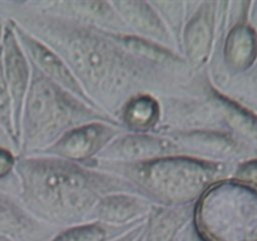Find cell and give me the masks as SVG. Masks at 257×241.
<instances>
[{"mask_svg":"<svg viewBox=\"0 0 257 241\" xmlns=\"http://www.w3.org/2000/svg\"><path fill=\"white\" fill-rule=\"evenodd\" d=\"M0 18L14 23L57 53L89 99L118 120L123 105L140 94L176 97L193 92L191 68H168L138 58L105 30L39 12L27 2H0Z\"/></svg>","mask_w":257,"mask_h":241,"instance_id":"cell-1","label":"cell"},{"mask_svg":"<svg viewBox=\"0 0 257 241\" xmlns=\"http://www.w3.org/2000/svg\"><path fill=\"white\" fill-rule=\"evenodd\" d=\"M15 173L23 206L57 230L92 222L93 210L104 196L141 195L119 176L52 156H18Z\"/></svg>","mask_w":257,"mask_h":241,"instance_id":"cell-2","label":"cell"},{"mask_svg":"<svg viewBox=\"0 0 257 241\" xmlns=\"http://www.w3.org/2000/svg\"><path fill=\"white\" fill-rule=\"evenodd\" d=\"M94 168L130 181L141 195L160 206L193 205L230 172L226 162L170 156L138 163L94 162Z\"/></svg>","mask_w":257,"mask_h":241,"instance_id":"cell-3","label":"cell"},{"mask_svg":"<svg viewBox=\"0 0 257 241\" xmlns=\"http://www.w3.org/2000/svg\"><path fill=\"white\" fill-rule=\"evenodd\" d=\"M20 120L19 156H37L75 127L90 122L122 126L119 120L83 102L35 67Z\"/></svg>","mask_w":257,"mask_h":241,"instance_id":"cell-4","label":"cell"},{"mask_svg":"<svg viewBox=\"0 0 257 241\" xmlns=\"http://www.w3.org/2000/svg\"><path fill=\"white\" fill-rule=\"evenodd\" d=\"M193 223L206 241H257V188L216 183L196 203Z\"/></svg>","mask_w":257,"mask_h":241,"instance_id":"cell-5","label":"cell"},{"mask_svg":"<svg viewBox=\"0 0 257 241\" xmlns=\"http://www.w3.org/2000/svg\"><path fill=\"white\" fill-rule=\"evenodd\" d=\"M120 133H123L122 126L108 122L85 123L68 131L39 155L93 167L98 155Z\"/></svg>","mask_w":257,"mask_h":241,"instance_id":"cell-6","label":"cell"},{"mask_svg":"<svg viewBox=\"0 0 257 241\" xmlns=\"http://www.w3.org/2000/svg\"><path fill=\"white\" fill-rule=\"evenodd\" d=\"M170 156L182 155L180 147L166 136L130 132L117 136L98 155L94 162L138 163Z\"/></svg>","mask_w":257,"mask_h":241,"instance_id":"cell-7","label":"cell"},{"mask_svg":"<svg viewBox=\"0 0 257 241\" xmlns=\"http://www.w3.org/2000/svg\"><path fill=\"white\" fill-rule=\"evenodd\" d=\"M217 2H200L187 15L181 35V53L193 72L207 64L217 27Z\"/></svg>","mask_w":257,"mask_h":241,"instance_id":"cell-8","label":"cell"},{"mask_svg":"<svg viewBox=\"0 0 257 241\" xmlns=\"http://www.w3.org/2000/svg\"><path fill=\"white\" fill-rule=\"evenodd\" d=\"M2 58L5 80L12 98L15 138H17L18 147H20V120H22L24 100L30 84L32 67L22 45L19 44L13 24L8 20L4 24Z\"/></svg>","mask_w":257,"mask_h":241,"instance_id":"cell-9","label":"cell"},{"mask_svg":"<svg viewBox=\"0 0 257 241\" xmlns=\"http://www.w3.org/2000/svg\"><path fill=\"white\" fill-rule=\"evenodd\" d=\"M8 22H9V20H8ZM12 24L13 28H14L15 34H17L18 40H19V44L22 45L28 60H29V63L33 67L37 68V69L39 70L43 75H45L48 79L57 83L58 85L64 88L65 90L70 92L72 94H74L75 97L82 99L83 102L88 103V104L92 105V107L99 109V108L89 99V97H88L87 93L84 92L82 85L79 84L77 78L74 77V74L70 72V69L68 68V65L65 64L64 60H63L57 53L53 52V50L50 49L49 47H47L44 43H42L39 39H37L35 37L30 35L29 33L23 30L22 28L15 25L14 23H12Z\"/></svg>","mask_w":257,"mask_h":241,"instance_id":"cell-10","label":"cell"},{"mask_svg":"<svg viewBox=\"0 0 257 241\" xmlns=\"http://www.w3.org/2000/svg\"><path fill=\"white\" fill-rule=\"evenodd\" d=\"M180 147L181 155L225 162L241 153V143L228 132L216 130L171 131L162 133Z\"/></svg>","mask_w":257,"mask_h":241,"instance_id":"cell-11","label":"cell"},{"mask_svg":"<svg viewBox=\"0 0 257 241\" xmlns=\"http://www.w3.org/2000/svg\"><path fill=\"white\" fill-rule=\"evenodd\" d=\"M59 230L35 218L20 200L0 192V233L14 241H49Z\"/></svg>","mask_w":257,"mask_h":241,"instance_id":"cell-12","label":"cell"},{"mask_svg":"<svg viewBox=\"0 0 257 241\" xmlns=\"http://www.w3.org/2000/svg\"><path fill=\"white\" fill-rule=\"evenodd\" d=\"M110 4L123 20L130 34L152 40L177 52L170 30L167 29L160 14L156 12L150 2L118 0V2H110Z\"/></svg>","mask_w":257,"mask_h":241,"instance_id":"cell-13","label":"cell"},{"mask_svg":"<svg viewBox=\"0 0 257 241\" xmlns=\"http://www.w3.org/2000/svg\"><path fill=\"white\" fill-rule=\"evenodd\" d=\"M156 203L135 193H110L99 200L92 212V221L110 226H128L147 218Z\"/></svg>","mask_w":257,"mask_h":241,"instance_id":"cell-14","label":"cell"},{"mask_svg":"<svg viewBox=\"0 0 257 241\" xmlns=\"http://www.w3.org/2000/svg\"><path fill=\"white\" fill-rule=\"evenodd\" d=\"M196 203L186 206L156 205L147 216L142 241H177L195 218Z\"/></svg>","mask_w":257,"mask_h":241,"instance_id":"cell-15","label":"cell"},{"mask_svg":"<svg viewBox=\"0 0 257 241\" xmlns=\"http://www.w3.org/2000/svg\"><path fill=\"white\" fill-rule=\"evenodd\" d=\"M257 58V34L255 28L238 22L228 30L223 43V62L233 73L247 70Z\"/></svg>","mask_w":257,"mask_h":241,"instance_id":"cell-16","label":"cell"},{"mask_svg":"<svg viewBox=\"0 0 257 241\" xmlns=\"http://www.w3.org/2000/svg\"><path fill=\"white\" fill-rule=\"evenodd\" d=\"M210 93L217 107L222 128L226 127L235 135L245 138L247 142L257 146V117L217 88L210 84Z\"/></svg>","mask_w":257,"mask_h":241,"instance_id":"cell-17","label":"cell"},{"mask_svg":"<svg viewBox=\"0 0 257 241\" xmlns=\"http://www.w3.org/2000/svg\"><path fill=\"white\" fill-rule=\"evenodd\" d=\"M123 128L132 133H155L161 123V103L151 94L131 98L118 114Z\"/></svg>","mask_w":257,"mask_h":241,"instance_id":"cell-18","label":"cell"},{"mask_svg":"<svg viewBox=\"0 0 257 241\" xmlns=\"http://www.w3.org/2000/svg\"><path fill=\"white\" fill-rule=\"evenodd\" d=\"M145 221L128 226H110L98 221H92L59 230L49 241H110L124 235Z\"/></svg>","mask_w":257,"mask_h":241,"instance_id":"cell-19","label":"cell"},{"mask_svg":"<svg viewBox=\"0 0 257 241\" xmlns=\"http://www.w3.org/2000/svg\"><path fill=\"white\" fill-rule=\"evenodd\" d=\"M0 127L8 133L17 147V152H19L17 138L14 132V120H13V104L10 98L9 88H8L7 80L4 75V68H3L2 49H0Z\"/></svg>","mask_w":257,"mask_h":241,"instance_id":"cell-20","label":"cell"},{"mask_svg":"<svg viewBox=\"0 0 257 241\" xmlns=\"http://www.w3.org/2000/svg\"><path fill=\"white\" fill-rule=\"evenodd\" d=\"M235 178L238 182L246 183L257 188V160L247 161L238 166L235 173Z\"/></svg>","mask_w":257,"mask_h":241,"instance_id":"cell-21","label":"cell"},{"mask_svg":"<svg viewBox=\"0 0 257 241\" xmlns=\"http://www.w3.org/2000/svg\"><path fill=\"white\" fill-rule=\"evenodd\" d=\"M177 241H206L205 238L201 236V233L198 232V230L196 228L195 223L192 222L190 225H187L185 227V230L181 232V235L178 236Z\"/></svg>","mask_w":257,"mask_h":241,"instance_id":"cell-22","label":"cell"},{"mask_svg":"<svg viewBox=\"0 0 257 241\" xmlns=\"http://www.w3.org/2000/svg\"><path fill=\"white\" fill-rule=\"evenodd\" d=\"M147 220V218H146ZM145 225H146V221L141 225H138L137 227L132 228L131 231L125 232L124 235L119 236V237L114 238V240H110V241H137L138 237L143 233V230H145Z\"/></svg>","mask_w":257,"mask_h":241,"instance_id":"cell-23","label":"cell"},{"mask_svg":"<svg viewBox=\"0 0 257 241\" xmlns=\"http://www.w3.org/2000/svg\"><path fill=\"white\" fill-rule=\"evenodd\" d=\"M0 147L9 148L13 152H17V147H15L14 142H13L12 138L8 136V133L2 127H0Z\"/></svg>","mask_w":257,"mask_h":241,"instance_id":"cell-24","label":"cell"},{"mask_svg":"<svg viewBox=\"0 0 257 241\" xmlns=\"http://www.w3.org/2000/svg\"><path fill=\"white\" fill-rule=\"evenodd\" d=\"M251 90L257 95V73L251 77Z\"/></svg>","mask_w":257,"mask_h":241,"instance_id":"cell-25","label":"cell"},{"mask_svg":"<svg viewBox=\"0 0 257 241\" xmlns=\"http://www.w3.org/2000/svg\"><path fill=\"white\" fill-rule=\"evenodd\" d=\"M4 24L5 22L0 18V49H2V42H3V34H4Z\"/></svg>","mask_w":257,"mask_h":241,"instance_id":"cell-26","label":"cell"},{"mask_svg":"<svg viewBox=\"0 0 257 241\" xmlns=\"http://www.w3.org/2000/svg\"><path fill=\"white\" fill-rule=\"evenodd\" d=\"M0 241H14V240H12V238L7 237V236H4V235H2V233H0Z\"/></svg>","mask_w":257,"mask_h":241,"instance_id":"cell-27","label":"cell"},{"mask_svg":"<svg viewBox=\"0 0 257 241\" xmlns=\"http://www.w3.org/2000/svg\"><path fill=\"white\" fill-rule=\"evenodd\" d=\"M255 23H256V27H257V10L255 12ZM256 34H257V32H256Z\"/></svg>","mask_w":257,"mask_h":241,"instance_id":"cell-28","label":"cell"},{"mask_svg":"<svg viewBox=\"0 0 257 241\" xmlns=\"http://www.w3.org/2000/svg\"><path fill=\"white\" fill-rule=\"evenodd\" d=\"M143 231H145V230H143ZM142 236H143V233H142V235L140 236V237H138V240H137V241H142Z\"/></svg>","mask_w":257,"mask_h":241,"instance_id":"cell-29","label":"cell"},{"mask_svg":"<svg viewBox=\"0 0 257 241\" xmlns=\"http://www.w3.org/2000/svg\"><path fill=\"white\" fill-rule=\"evenodd\" d=\"M0 192H2V191H0Z\"/></svg>","mask_w":257,"mask_h":241,"instance_id":"cell-30","label":"cell"}]
</instances>
